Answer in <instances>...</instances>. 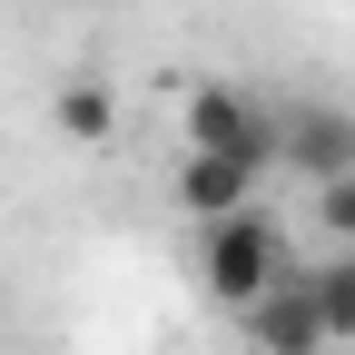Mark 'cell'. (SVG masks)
I'll return each instance as SVG.
<instances>
[{"instance_id":"6da1fadb","label":"cell","mask_w":355,"mask_h":355,"mask_svg":"<svg viewBox=\"0 0 355 355\" xmlns=\"http://www.w3.org/2000/svg\"><path fill=\"white\" fill-rule=\"evenodd\" d=\"M286 277H296V257H286V227L266 207H237V217H217V227L198 237V286L227 306V316L257 306L266 286H286Z\"/></svg>"},{"instance_id":"7a4b0ae2","label":"cell","mask_w":355,"mask_h":355,"mask_svg":"<svg viewBox=\"0 0 355 355\" xmlns=\"http://www.w3.org/2000/svg\"><path fill=\"white\" fill-rule=\"evenodd\" d=\"M178 128H188V158H237V168H257V178L277 168V109H266L257 89H237V79L188 89Z\"/></svg>"},{"instance_id":"3957f363","label":"cell","mask_w":355,"mask_h":355,"mask_svg":"<svg viewBox=\"0 0 355 355\" xmlns=\"http://www.w3.org/2000/svg\"><path fill=\"white\" fill-rule=\"evenodd\" d=\"M277 158L306 178V188H336V178H355V109H336V99L277 109Z\"/></svg>"},{"instance_id":"277c9868","label":"cell","mask_w":355,"mask_h":355,"mask_svg":"<svg viewBox=\"0 0 355 355\" xmlns=\"http://www.w3.org/2000/svg\"><path fill=\"white\" fill-rule=\"evenodd\" d=\"M237 326H247V355H326V326L306 316V286H266L257 306H237Z\"/></svg>"},{"instance_id":"5b68a950","label":"cell","mask_w":355,"mask_h":355,"mask_svg":"<svg viewBox=\"0 0 355 355\" xmlns=\"http://www.w3.org/2000/svg\"><path fill=\"white\" fill-rule=\"evenodd\" d=\"M168 198L188 207V217H237V207H257V168H237V158H178V178H168Z\"/></svg>"},{"instance_id":"8992f818","label":"cell","mask_w":355,"mask_h":355,"mask_svg":"<svg viewBox=\"0 0 355 355\" xmlns=\"http://www.w3.org/2000/svg\"><path fill=\"white\" fill-rule=\"evenodd\" d=\"M296 286H306V316L326 326V345H355V257L296 266Z\"/></svg>"},{"instance_id":"52a82bcc","label":"cell","mask_w":355,"mask_h":355,"mask_svg":"<svg viewBox=\"0 0 355 355\" xmlns=\"http://www.w3.org/2000/svg\"><path fill=\"white\" fill-rule=\"evenodd\" d=\"M50 119H60V139H89V148H99L109 128H119V89H109V79H60Z\"/></svg>"},{"instance_id":"ba28073f","label":"cell","mask_w":355,"mask_h":355,"mask_svg":"<svg viewBox=\"0 0 355 355\" xmlns=\"http://www.w3.org/2000/svg\"><path fill=\"white\" fill-rule=\"evenodd\" d=\"M316 227L336 257H355V178H336V188H316Z\"/></svg>"}]
</instances>
